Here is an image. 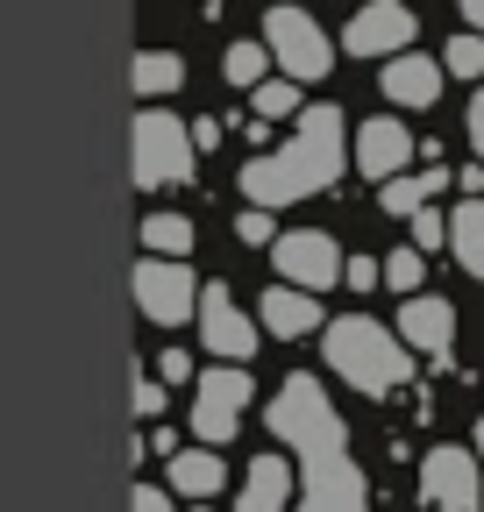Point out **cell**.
<instances>
[{"label": "cell", "mask_w": 484, "mask_h": 512, "mask_svg": "<svg viewBox=\"0 0 484 512\" xmlns=\"http://www.w3.org/2000/svg\"><path fill=\"white\" fill-rule=\"evenodd\" d=\"M271 434L299 456L307 470V491H299V512H371V484L349 463V427L335 413V399L321 392V377L292 370L271 399Z\"/></svg>", "instance_id": "6da1fadb"}, {"label": "cell", "mask_w": 484, "mask_h": 512, "mask_svg": "<svg viewBox=\"0 0 484 512\" xmlns=\"http://www.w3.org/2000/svg\"><path fill=\"white\" fill-rule=\"evenodd\" d=\"M335 171H342V114L307 107L299 114V136L285 150H264V157L242 164V192H250V207H292L307 192L335 185Z\"/></svg>", "instance_id": "7a4b0ae2"}, {"label": "cell", "mask_w": 484, "mask_h": 512, "mask_svg": "<svg viewBox=\"0 0 484 512\" xmlns=\"http://www.w3.org/2000/svg\"><path fill=\"white\" fill-rule=\"evenodd\" d=\"M321 349H328L335 377L356 384V392H399V384L413 377L406 335H392L385 320H371V313H342V320H328V328H321Z\"/></svg>", "instance_id": "3957f363"}, {"label": "cell", "mask_w": 484, "mask_h": 512, "mask_svg": "<svg viewBox=\"0 0 484 512\" xmlns=\"http://www.w3.org/2000/svg\"><path fill=\"white\" fill-rule=\"evenodd\" d=\"M193 128L164 114V107H143L136 114V185L157 192V185H186L193 178Z\"/></svg>", "instance_id": "277c9868"}, {"label": "cell", "mask_w": 484, "mask_h": 512, "mask_svg": "<svg viewBox=\"0 0 484 512\" xmlns=\"http://www.w3.org/2000/svg\"><path fill=\"white\" fill-rule=\"evenodd\" d=\"M250 399H257V384H250V370H242V363H214V370H200V377H193V434H200L207 448L235 441L242 406H250Z\"/></svg>", "instance_id": "5b68a950"}, {"label": "cell", "mask_w": 484, "mask_h": 512, "mask_svg": "<svg viewBox=\"0 0 484 512\" xmlns=\"http://www.w3.org/2000/svg\"><path fill=\"white\" fill-rule=\"evenodd\" d=\"M264 43H271V57H278V72L299 79V86L328 79V64H335V43L321 36V22H314L307 8H271V15H264Z\"/></svg>", "instance_id": "8992f818"}, {"label": "cell", "mask_w": 484, "mask_h": 512, "mask_svg": "<svg viewBox=\"0 0 484 512\" xmlns=\"http://www.w3.org/2000/svg\"><path fill=\"white\" fill-rule=\"evenodd\" d=\"M420 498L435 512H477L484 505V456L477 448H456V441L428 448L420 456Z\"/></svg>", "instance_id": "52a82bcc"}, {"label": "cell", "mask_w": 484, "mask_h": 512, "mask_svg": "<svg viewBox=\"0 0 484 512\" xmlns=\"http://www.w3.org/2000/svg\"><path fill=\"white\" fill-rule=\"evenodd\" d=\"M136 306L157 328H178V320H200V278L186 271V256H143L136 264Z\"/></svg>", "instance_id": "ba28073f"}, {"label": "cell", "mask_w": 484, "mask_h": 512, "mask_svg": "<svg viewBox=\"0 0 484 512\" xmlns=\"http://www.w3.org/2000/svg\"><path fill=\"white\" fill-rule=\"evenodd\" d=\"M264 320H250L235 299H228V285H200V342L214 349V363H250L264 342Z\"/></svg>", "instance_id": "9c48e42d"}, {"label": "cell", "mask_w": 484, "mask_h": 512, "mask_svg": "<svg viewBox=\"0 0 484 512\" xmlns=\"http://www.w3.org/2000/svg\"><path fill=\"white\" fill-rule=\"evenodd\" d=\"M271 256H278V278H285V285H307V292L342 285V264H349V256L335 249V235H321V228H292V235H278Z\"/></svg>", "instance_id": "30bf717a"}, {"label": "cell", "mask_w": 484, "mask_h": 512, "mask_svg": "<svg viewBox=\"0 0 484 512\" xmlns=\"http://www.w3.org/2000/svg\"><path fill=\"white\" fill-rule=\"evenodd\" d=\"M413 8H399V0H371L349 29H342V50L349 57H399L406 43H413Z\"/></svg>", "instance_id": "8fae6325"}, {"label": "cell", "mask_w": 484, "mask_h": 512, "mask_svg": "<svg viewBox=\"0 0 484 512\" xmlns=\"http://www.w3.org/2000/svg\"><path fill=\"white\" fill-rule=\"evenodd\" d=\"M406 164H413V136H406L399 114H371V121L356 128V171H363V178L385 185V178H399Z\"/></svg>", "instance_id": "7c38bea8"}, {"label": "cell", "mask_w": 484, "mask_h": 512, "mask_svg": "<svg viewBox=\"0 0 484 512\" xmlns=\"http://www.w3.org/2000/svg\"><path fill=\"white\" fill-rule=\"evenodd\" d=\"M399 335H406L413 356H449V349H456V306H449V299H428V292H406Z\"/></svg>", "instance_id": "4fadbf2b"}, {"label": "cell", "mask_w": 484, "mask_h": 512, "mask_svg": "<svg viewBox=\"0 0 484 512\" xmlns=\"http://www.w3.org/2000/svg\"><path fill=\"white\" fill-rule=\"evenodd\" d=\"M378 93H385L392 107H435V93H442V57H413V50L385 57Z\"/></svg>", "instance_id": "5bb4252c"}, {"label": "cell", "mask_w": 484, "mask_h": 512, "mask_svg": "<svg viewBox=\"0 0 484 512\" xmlns=\"http://www.w3.org/2000/svg\"><path fill=\"white\" fill-rule=\"evenodd\" d=\"M257 320H264V335L299 342V335L321 328V292H307V285H271L264 306H257Z\"/></svg>", "instance_id": "9a60e30c"}, {"label": "cell", "mask_w": 484, "mask_h": 512, "mask_svg": "<svg viewBox=\"0 0 484 512\" xmlns=\"http://www.w3.org/2000/svg\"><path fill=\"white\" fill-rule=\"evenodd\" d=\"M292 505V463L285 456H257L250 477L235 491V512H285Z\"/></svg>", "instance_id": "2e32d148"}, {"label": "cell", "mask_w": 484, "mask_h": 512, "mask_svg": "<svg viewBox=\"0 0 484 512\" xmlns=\"http://www.w3.org/2000/svg\"><path fill=\"white\" fill-rule=\"evenodd\" d=\"M449 178H456V171H399V178L378 185V207H385L392 221H413L435 192H449Z\"/></svg>", "instance_id": "e0dca14e"}, {"label": "cell", "mask_w": 484, "mask_h": 512, "mask_svg": "<svg viewBox=\"0 0 484 512\" xmlns=\"http://www.w3.org/2000/svg\"><path fill=\"white\" fill-rule=\"evenodd\" d=\"M171 491H178V498H214V491H221V456H214L207 441L171 456Z\"/></svg>", "instance_id": "ac0fdd59"}, {"label": "cell", "mask_w": 484, "mask_h": 512, "mask_svg": "<svg viewBox=\"0 0 484 512\" xmlns=\"http://www.w3.org/2000/svg\"><path fill=\"white\" fill-rule=\"evenodd\" d=\"M449 249H456V264L470 278H484V200H463L449 214Z\"/></svg>", "instance_id": "d6986e66"}, {"label": "cell", "mask_w": 484, "mask_h": 512, "mask_svg": "<svg viewBox=\"0 0 484 512\" xmlns=\"http://www.w3.org/2000/svg\"><path fill=\"white\" fill-rule=\"evenodd\" d=\"M136 93L143 100H164V93H178L186 86V64H178V50H136Z\"/></svg>", "instance_id": "ffe728a7"}, {"label": "cell", "mask_w": 484, "mask_h": 512, "mask_svg": "<svg viewBox=\"0 0 484 512\" xmlns=\"http://www.w3.org/2000/svg\"><path fill=\"white\" fill-rule=\"evenodd\" d=\"M271 64H278V57H271V43H264V36H257V43H228V50H221V79L250 93V86H264V79H271Z\"/></svg>", "instance_id": "44dd1931"}, {"label": "cell", "mask_w": 484, "mask_h": 512, "mask_svg": "<svg viewBox=\"0 0 484 512\" xmlns=\"http://www.w3.org/2000/svg\"><path fill=\"white\" fill-rule=\"evenodd\" d=\"M143 249L150 256H186L193 249V221L186 214H150L143 221Z\"/></svg>", "instance_id": "7402d4cb"}, {"label": "cell", "mask_w": 484, "mask_h": 512, "mask_svg": "<svg viewBox=\"0 0 484 512\" xmlns=\"http://www.w3.org/2000/svg\"><path fill=\"white\" fill-rule=\"evenodd\" d=\"M250 107L264 114V121H278V114H307V107H299V79H264V86H250Z\"/></svg>", "instance_id": "603a6c76"}, {"label": "cell", "mask_w": 484, "mask_h": 512, "mask_svg": "<svg viewBox=\"0 0 484 512\" xmlns=\"http://www.w3.org/2000/svg\"><path fill=\"white\" fill-rule=\"evenodd\" d=\"M420 278H428V249H420V242H406V249L385 256V285H392V292H413Z\"/></svg>", "instance_id": "cb8c5ba5"}, {"label": "cell", "mask_w": 484, "mask_h": 512, "mask_svg": "<svg viewBox=\"0 0 484 512\" xmlns=\"http://www.w3.org/2000/svg\"><path fill=\"white\" fill-rule=\"evenodd\" d=\"M442 64H449L456 79H484V36H477V29H470V36H449Z\"/></svg>", "instance_id": "d4e9b609"}, {"label": "cell", "mask_w": 484, "mask_h": 512, "mask_svg": "<svg viewBox=\"0 0 484 512\" xmlns=\"http://www.w3.org/2000/svg\"><path fill=\"white\" fill-rule=\"evenodd\" d=\"M342 285H349V292H378V285H385V256H349V264H342Z\"/></svg>", "instance_id": "484cf974"}, {"label": "cell", "mask_w": 484, "mask_h": 512, "mask_svg": "<svg viewBox=\"0 0 484 512\" xmlns=\"http://www.w3.org/2000/svg\"><path fill=\"white\" fill-rule=\"evenodd\" d=\"M235 235H242V242H257V249H264V242H278V221H271V207H242Z\"/></svg>", "instance_id": "4316f807"}, {"label": "cell", "mask_w": 484, "mask_h": 512, "mask_svg": "<svg viewBox=\"0 0 484 512\" xmlns=\"http://www.w3.org/2000/svg\"><path fill=\"white\" fill-rule=\"evenodd\" d=\"M406 228H413V242H420V249H442V242H449V221H442L435 207H420Z\"/></svg>", "instance_id": "83f0119b"}, {"label": "cell", "mask_w": 484, "mask_h": 512, "mask_svg": "<svg viewBox=\"0 0 484 512\" xmlns=\"http://www.w3.org/2000/svg\"><path fill=\"white\" fill-rule=\"evenodd\" d=\"M136 413H143V420H157V413H164V377H157V370H150V377H136Z\"/></svg>", "instance_id": "f1b7e54d"}, {"label": "cell", "mask_w": 484, "mask_h": 512, "mask_svg": "<svg viewBox=\"0 0 484 512\" xmlns=\"http://www.w3.org/2000/svg\"><path fill=\"white\" fill-rule=\"evenodd\" d=\"M157 377H164V384H186V377H193V356H186V349H164V356H157Z\"/></svg>", "instance_id": "f546056e"}, {"label": "cell", "mask_w": 484, "mask_h": 512, "mask_svg": "<svg viewBox=\"0 0 484 512\" xmlns=\"http://www.w3.org/2000/svg\"><path fill=\"white\" fill-rule=\"evenodd\" d=\"M129 512H171V498H164L157 484H136V498H129Z\"/></svg>", "instance_id": "4dcf8cb0"}, {"label": "cell", "mask_w": 484, "mask_h": 512, "mask_svg": "<svg viewBox=\"0 0 484 512\" xmlns=\"http://www.w3.org/2000/svg\"><path fill=\"white\" fill-rule=\"evenodd\" d=\"M470 150H477V164H484V86H477V100H470Z\"/></svg>", "instance_id": "1f68e13d"}, {"label": "cell", "mask_w": 484, "mask_h": 512, "mask_svg": "<svg viewBox=\"0 0 484 512\" xmlns=\"http://www.w3.org/2000/svg\"><path fill=\"white\" fill-rule=\"evenodd\" d=\"M456 185H463V200H484V164H463Z\"/></svg>", "instance_id": "d6a6232c"}, {"label": "cell", "mask_w": 484, "mask_h": 512, "mask_svg": "<svg viewBox=\"0 0 484 512\" xmlns=\"http://www.w3.org/2000/svg\"><path fill=\"white\" fill-rule=\"evenodd\" d=\"M143 448H150V456H178V448H171V427H157V420H150V441H143Z\"/></svg>", "instance_id": "836d02e7"}, {"label": "cell", "mask_w": 484, "mask_h": 512, "mask_svg": "<svg viewBox=\"0 0 484 512\" xmlns=\"http://www.w3.org/2000/svg\"><path fill=\"white\" fill-rule=\"evenodd\" d=\"M463 22H470V29L484 36V0H463Z\"/></svg>", "instance_id": "e575fe53"}, {"label": "cell", "mask_w": 484, "mask_h": 512, "mask_svg": "<svg viewBox=\"0 0 484 512\" xmlns=\"http://www.w3.org/2000/svg\"><path fill=\"white\" fill-rule=\"evenodd\" d=\"M470 448H477V456H484V420H477V434H470Z\"/></svg>", "instance_id": "d590c367"}, {"label": "cell", "mask_w": 484, "mask_h": 512, "mask_svg": "<svg viewBox=\"0 0 484 512\" xmlns=\"http://www.w3.org/2000/svg\"><path fill=\"white\" fill-rule=\"evenodd\" d=\"M193 512H214V505H207V498H193Z\"/></svg>", "instance_id": "8d00e7d4"}]
</instances>
